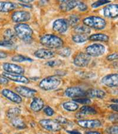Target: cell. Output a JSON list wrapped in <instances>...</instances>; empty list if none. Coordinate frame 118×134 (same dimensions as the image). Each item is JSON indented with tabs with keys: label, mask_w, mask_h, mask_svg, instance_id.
<instances>
[{
	"label": "cell",
	"mask_w": 118,
	"mask_h": 134,
	"mask_svg": "<svg viewBox=\"0 0 118 134\" xmlns=\"http://www.w3.org/2000/svg\"><path fill=\"white\" fill-rule=\"evenodd\" d=\"M14 32L17 36L25 43H30L32 42L33 31L28 24L19 23L14 26Z\"/></svg>",
	"instance_id": "obj_1"
},
{
	"label": "cell",
	"mask_w": 118,
	"mask_h": 134,
	"mask_svg": "<svg viewBox=\"0 0 118 134\" xmlns=\"http://www.w3.org/2000/svg\"><path fill=\"white\" fill-rule=\"evenodd\" d=\"M42 45L50 49H59L63 46L64 42L60 37L51 34L44 35L40 39Z\"/></svg>",
	"instance_id": "obj_2"
},
{
	"label": "cell",
	"mask_w": 118,
	"mask_h": 134,
	"mask_svg": "<svg viewBox=\"0 0 118 134\" xmlns=\"http://www.w3.org/2000/svg\"><path fill=\"white\" fill-rule=\"evenodd\" d=\"M83 23L88 27L95 30H102L105 28L106 26L105 20L101 17L95 16V15H91L86 17L83 20Z\"/></svg>",
	"instance_id": "obj_3"
},
{
	"label": "cell",
	"mask_w": 118,
	"mask_h": 134,
	"mask_svg": "<svg viewBox=\"0 0 118 134\" xmlns=\"http://www.w3.org/2000/svg\"><path fill=\"white\" fill-rule=\"evenodd\" d=\"M61 80L57 76H50L44 78L39 84L40 88L45 91H51L56 89L61 84Z\"/></svg>",
	"instance_id": "obj_4"
},
{
	"label": "cell",
	"mask_w": 118,
	"mask_h": 134,
	"mask_svg": "<svg viewBox=\"0 0 118 134\" xmlns=\"http://www.w3.org/2000/svg\"><path fill=\"white\" fill-rule=\"evenodd\" d=\"M105 51L106 48L104 46L100 43L92 44L86 48V54L89 57H98L103 55Z\"/></svg>",
	"instance_id": "obj_5"
},
{
	"label": "cell",
	"mask_w": 118,
	"mask_h": 134,
	"mask_svg": "<svg viewBox=\"0 0 118 134\" xmlns=\"http://www.w3.org/2000/svg\"><path fill=\"white\" fill-rule=\"evenodd\" d=\"M39 124L42 128L50 132H57L61 129V126L55 120L51 119H42L39 121Z\"/></svg>",
	"instance_id": "obj_6"
},
{
	"label": "cell",
	"mask_w": 118,
	"mask_h": 134,
	"mask_svg": "<svg viewBox=\"0 0 118 134\" xmlns=\"http://www.w3.org/2000/svg\"><path fill=\"white\" fill-rule=\"evenodd\" d=\"M65 95L68 97L77 99L86 96V91L79 87H71L66 89Z\"/></svg>",
	"instance_id": "obj_7"
},
{
	"label": "cell",
	"mask_w": 118,
	"mask_h": 134,
	"mask_svg": "<svg viewBox=\"0 0 118 134\" xmlns=\"http://www.w3.org/2000/svg\"><path fill=\"white\" fill-rule=\"evenodd\" d=\"M90 57L83 52H80L76 55L73 59V64L78 67H85L89 64Z\"/></svg>",
	"instance_id": "obj_8"
},
{
	"label": "cell",
	"mask_w": 118,
	"mask_h": 134,
	"mask_svg": "<svg viewBox=\"0 0 118 134\" xmlns=\"http://www.w3.org/2000/svg\"><path fill=\"white\" fill-rule=\"evenodd\" d=\"M101 82L108 87H117L118 73L110 74L104 76L101 80Z\"/></svg>",
	"instance_id": "obj_9"
},
{
	"label": "cell",
	"mask_w": 118,
	"mask_h": 134,
	"mask_svg": "<svg viewBox=\"0 0 118 134\" xmlns=\"http://www.w3.org/2000/svg\"><path fill=\"white\" fill-rule=\"evenodd\" d=\"M11 19L15 23H22L28 21L31 19V14L26 11H17L13 13Z\"/></svg>",
	"instance_id": "obj_10"
},
{
	"label": "cell",
	"mask_w": 118,
	"mask_h": 134,
	"mask_svg": "<svg viewBox=\"0 0 118 134\" xmlns=\"http://www.w3.org/2000/svg\"><path fill=\"white\" fill-rule=\"evenodd\" d=\"M3 68L5 72L11 74L22 75L25 72V70L23 67L14 64L7 63V62L4 63L3 65Z\"/></svg>",
	"instance_id": "obj_11"
},
{
	"label": "cell",
	"mask_w": 118,
	"mask_h": 134,
	"mask_svg": "<svg viewBox=\"0 0 118 134\" xmlns=\"http://www.w3.org/2000/svg\"><path fill=\"white\" fill-rule=\"evenodd\" d=\"M104 17L115 19L118 17V4H112L104 7L103 9Z\"/></svg>",
	"instance_id": "obj_12"
},
{
	"label": "cell",
	"mask_w": 118,
	"mask_h": 134,
	"mask_svg": "<svg viewBox=\"0 0 118 134\" xmlns=\"http://www.w3.org/2000/svg\"><path fill=\"white\" fill-rule=\"evenodd\" d=\"M69 24L66 19H60L54 21L53 24V29L59 33H65L68 29Z\"/></svg>",
	"instance_id": "obj_13"
},
{
	"label": "cell",
	"mask_w": 118,
	"mask_h": 134,
	"mask_svg": "<svg viewBox=\"0 0 118 134\" xmlns=\"http://www.w3.org/2000/svg\"><path fill=\"white\" fill-rule=\"evenodd\" d=\"M77 124L84 129H94L102 126V122L98 119L79 120L77 121Z\"/></svg>",
	"instance_id": "obj_14"
},
{
	"label": "cell",
	"mask_w": 118,
	"mask_h": 134,
	"mask_svg": "<svg viewBox=\"0 0 118 134\" xmlns=\"http://www.w3.org/2000/svg\"><path fill=\"white\" fill-rule=\"evenodd\" d=\"M1 93L3 96L5 97L6 99L10 100L11 102L15 103H21L23 101L20 96L15 93L14 91L9 90V89H4V90H2Z\"/></svg>",
	"instance_id": "obj_15"
},
{
	"label": "cell",
	"mask_w": 118,
	"mask_h": 134,
	"mask_svg": "<svg viewBox=\"0 0 118 134\" xmlns=\"http://www.w3.org/2000/svg\"><path fill=\"white\" fill-rule=\"evenodd\" d=\"M34 55L35 57L40 59H48L55 57V53L54 51L46 49H39L35 51Z\"/></svg>",
	"instance_id": "obj_16"
},
{
	"label": "cell",
	"mask_w": 118,
	"mask_h": 134,
	"mask_svg": "<svg viewBox=\"0 0 118 134\" xmlns=\"http://www.w3.org/2000/svg\"><path fill=\"white\" fill-rule=\"evenodd\" d=\"M15 91L21 96L26 98L33 97L37 93V91L34 89L27 87L25 86H18L15 87Z\"/></svg>",
	"instance_id": "obj_17"
},
{
	"label": "cell",
	"mask_w": 118,
	"mask_h": 134,
	"mask_svg": "<svg viewBox=\"0 0 118 134\" xmlns=\"http://www.w3.org/2000/svg\"><path fill=\"white\" fill-rule=\"evenodd\" d=\"M3 76L5 77L6 79L8 80H10L11 81L17 82H21V83L24 84H28L30 82V80L24 76L22 75H17V74H9L7 72H3Z\"/></svg>",
	"instance_id": "obj_18"
},
{
	"label": "cell",
	"mask_w": 118,
	"mask_h": 134,
	"mask_svg": "<svg viewBox=\"0 0 118 134\" xmlns=\"http://www.w3.org/2000/svg\"><path fill=\"white\" fill-rule=\"evenodd\" d=\"M79 1H61L60 3V8L64 12H69L76 7Z\"/></svg>",
	"instance_id": "obj_19"
},
{
	"label": "cell",
	"mask_w": 118,
	"mask_h": 134,
	"mask_svg": "<svg viewBox=\"0 0 118 134\" xmlns=\"http://www.w3.org/2000/svg\"><path fill=\"white\" fill-rule=\"evenodd\" d=\"M97 113V111L95 108L89 106H84L82 107L80 109V111L76 114V118L78 119H80L85 115H95Z\"/></svg>",
	"instance_id": "obj_20"
},
{
	"label": "cell",
	"mask_w": 118,
	"mask_h": 134,
	"mask_svg": "<svg viewBox=\"0 0 118 134\" xmlns=\"http://www.w3.org/2000/svg\"><path fill=\"white\" fill-rule=\"evenodd\" d=\"M44 103L43 100L39 97L34 98L30 104V109L34 112L40 111L44 108Z\"/></svg>",
	"instance_id": "obj_21"
},
{
	"label": "cell",
	"mask_w": 118,
	"mask_h": 134,
	"mask_svg": "<svg viewBox=\"0 0 118 134\" xmlns=\"http://www.w3.org/2000/svg\"><path fill=\"white\" fill-rule=\"evenodd\" d=\"M18 7L17 4L12 2H0V12L8 13L13 11Z\"/></svg>",
	"instance_id": "obj_22"
},
{
	"label": "cell",
	"mask_w": 118,
	"mask_h": 134,
	"mask_svg": "<svg viewBox=\"0 0 118 134\" xmlns=\"http://www.w3.org/2000/svg\"><path fill=\"white\" fill-rule=\"evenodd\" d=\"M86 96L91 98L103 99L106 96L105 91L101 89L92 88L86 91Z\"/></svg>",
	"instance_id": "obj_23"
},
{
	"label": "cell",
	"mask_w": 118,
	"mask_h": 134,
	"mask_svg": "<svg viewBox=\"0 0 118 134\" xmlns=\"http://www.w3.org/2000/svg\"><path fill=\"white\" fill-rule=\"evenodd\" d=\"M90 41H100V42H108L109 40V37L108 35L103 33H96L90 35L88 38Z\"/></svg>",
	"instance_id": "obj_24"
},
{
	"label": "cell",
	"mask_w": 118,
	"mask_h": 134,
	"mask_svg": "<svg viewBox=\"0 0 118 134\" xmlns=\"http://www.w3.org/2000/svg\"><path fill=\"white\" fill-rule=\"evenodd\" d=\"M11 122L12 125L16 129H24L27 128V125L25 122L23 121V120H22L18 117L12 119Z\"/></svg>",
	"instance_id": "obj_25"
},
{
	"label": "cell",
	"mask_w": 118,
	"mask_h": 134,
	"mask_svg": "<svg viewBox=\"0 0 118 134\" xmlns=\"http://www.w3.org/2000/svg\"><path fill=\"white\" fill-rule=\"evenodd\" d=\"M21 110L18 108H11L7 111V116L11 120L14 119L15 118L18 117L20 115Z\"/></svg>",
	"instance_id": "obj_26"
},
{
	"label": "cell",
	"mask_w": 118,
	"mask_h": 134,
	"mask_svg": "<svg viewBox=\"0 0 118 134\" xmlns=\"http://www.w3.org/2000/svg\"><path fill=\"white\" fill-rule=\"evenodd\" d=\"M74 31L79 35H87L90 33V29L85 25H77L74 27Z\"/></svg>",
	"instance_id": "obj_27"
},
{
	"label": "cell",
	"mask_w": 118,
	"mask_h": 134,
	"mask_svg": "<svg viewBox=\"0 0 118 134\" xmlns=\"http://www.w3.org/2000/svg\"><path fill=\"white\" fill-rule=\"evenodd\" d=\"M63 107L67 111H74L79 108V105L74 102H67L64 103Z\"/></svg>",
	"instance_id": "obj_28"
},
{
	"label": "cell",
	"mask_w": 118,
	"mask_h": 134,
	"mask_svg": "<svg viewBox=\"0 0 118 134\" xmlns=\"http://www.w3.org/2000/svg\"><path fill=\"white\" fill-rule=\"evenodd\" d=\"M3 36L5 40L13 41V40L15 39L17 35L14 31H13L10 29H8L5 30V32H4Z\"/></svg>",
	"instance_id": "obj_29"
},
{
	"label": "cell",
	"mask_w": 118,
	"mask_h": 134,
	"mask_svg": "<svg viewBox=\"0 0 118 134\" xmlns=\"http://www.w3.org/2000/svg\"><path fill=\"white\" fill-rule=\"evenodd\" d=\"M88 37L86 35H75L72 36V40L76 43H83L88 40Z\"/></svg>",
	"instance_id": "obj_30"
},
{
	"label": "cell",
	"mask_w": 118,
	"mask_h": 134,
	"mask_svg": "<svg viewBox=\"0 0 118 134\" xmlns=\"http://www.w3.org/2000/svg\"><path fill=\"white\" fill-rule=\"evenodd\" d=\"M11 60L13 62H23L26 61H32V59H30V58H28L27 57H24L23 55H17L13 57Z\"/></svg>",
	"instance_id": "obj_31"
},
{
	"label": "cell",
	"mask_w": 118,
	"mask_h": 134,
	"mask_svg": "<svg viewBox=\"0 0 118 134\" xmlns=\"http://www.w3.org/2000/svg\"><path fill=\"white\" fill-rule=\"evenodd\" d=\"M80 20L79 17L76 15H71L67 20L68 23L71 26H77Z\"/></svg>",
	"instance_id": "obj_32"
},
{
	"label": "cell",
	"mask_w": 118,
	"mask_h": 134,
	"mask_svg": "<svg viewBox=\"0 0 118 134\" xmlns=\"http://www.w3.org/2000/svg\"><path fill=\"white\" fill-rule=\"evenodd\" d=\"M58 53L62 57H69L71 55V53H72V50H71V49L70 48L66 47V48L61 49L59 51Z\"/></svg>",
	"instance_id": "obj_33"
},
{
	"label": "cell",
	"mask_w": 118,
	"mask_h": 134,
	"mask_svg": "<svg viewBox=\"0 0 118 134\" xmlns=\"http://www.w3.org/2000/svg\"><path fill=\"white\" fill-rule=\"evenodd\" d=\"M0 46L6 47V48H13L14 46V43L13 41H7V40H0Z\"/></svg>",
	"instance_id": "obj_34"
},
{
	"label": "cell",
	"mask_w": 118,
	"mask_h": 134,
	"mask_svg": "<svg viewBox=\"0 0 118 134\" xmlns=\"http://www.w3.org/2000/svg\"><path fill=\"white\" fill-rule=\"evenodd\" d=\"M73 102L75 103H79L80 104H89L91 103V100L88 99V98L85 97H81V98H77V99H73Z\"/></svg>",
	"instance_id": "obj_35"
},
{
	"label": "cell",
	"mask_w": 118,
	"mask_h": 134,
	"mask_svg": "<svg viewBox=\"0 0 118 134\" xmlns=\"http://www.w3.org/2000/svg\"><path fill=\"white\" fill-rule=\"evenodd\" d=\"M106 132L108 134H118V125H115L108 127L106 129Z\"/></svg>",
	"instance_id": "obj_36"
},
{
	"label": "cell",
	"mask_w": 118,
	"mask_h": 134,
	"mask_svg": "<svg viewBox=\"0 0 118 134\" xmlns=\"http://www.w3.org/2000/svg\"><path fill=\"white\" fill-rule=\"evenodd\" d=\"M110 2V1H107V0H101V1H97L92 4V7L94 8L99 7L103 5L104 4L109 3Z\"/></svg>",
	"instance_id": "obj_37"
},
{
	"label": "cell",
	"mask_w": 118,
	"mask_h": 134,
	"mask_svg": "<svg viewBox=\"0 0 118 134\" xmlns=\"http://www.w3.org/2000/svg\"><path fill=\"white\" fill-rule=\"evenodd\" d=\"M47 65L51 67H54L60 66L61 64V61L60 60H52V61H48L46 64Z\"/></svg>",
	"instance_id": "obj_38"
},
{
	"label": "cell",
	"mask_w": 118,
	"mask_h": 134,
	"mask_svg": "<svg viewBox=\"0 0 118 134\" xmlns=\"http://www.w3.org/2000/svg\"><path fill=\"white\" fill-rule=\"evenodd\" d=\"M77 8L80 12H86V11L88 9V7L85 3H83V2L79 1L77 4Z\"/></svg>",
	"instance_id": "obj_39"
},
{
	"label": "cell",
	"mask_w": 118,
	"mask_h": 134,
	"mask_svg": "<svg viewBox=\"0 0 118 134\" xmlns=\"http://www.w3.org/2000/svg\"><path fill=\"white\" fill-rule=\"evenodd\" d=\"M106 59L109 61H113L118 59V53H113L106 57Z\"/></svg>",
	"instance_id": "obj_40"
},
{
	"label": "cell",
	"mask_w": 118,
	"mask_h": 134,
	"mask_svg": "<svg viewBox=\"0 0 118 134\" xmlns=\"http://www.w3.org/2000/svg\"><path fill=\"white\" fill-rule=\"evenodd\" d=\"M44 112L46 114V115L48 116H52L54 114V111L53 109L49 106H46L44 109Z\"/></svg>",
	"instance_id": "obj_41"
},
{
	"label": "cell",
	"mask_w": 118,
	"mask_h": 134,
	"mask_svg": "<svg viewBox=\"0 0 118 134\" xmlns=\"http://www.w3.org/2000/svg\"><path fill=\"white\" fill-rule=\"evenodd\" d=\"M108 119L113 123L118 122V113H112L109 116Z\"/></svg>",
	"instance_id": "obj_42"
},
{
	"label": "cell",
	"mask_w": 118,
	"mask_h": 134,
	"mask_svg": "<svg viewBox=\"0 0 118 134\" xmlns=\"http://www.w3.org/2000/svg\"><path fill=\"white\" fill-rule=\"evenodd\" d=\"M55 120L57 122L59 123L60 125H61V124L65 125L67 124V120L66 118H64L63 117H61V116L57 118L56 119H55Z\"/></svg>",
	"instance_id": "obj_43"
},
{
	"label": "cell",
	"mask_w": 118,
	"mask_h": 134,
	"mask_svg": "<svg viewBox=\"0 0 118 134\" xmlns=\"http://www.w3.org/2000/svg\"><path fill=\"white\" fill-rule=\"evenodd\" d=\"M8 83V80L4 77V76H1L0 75V84L5 85Z\"/></svg>",
	"instance_id": "obj_44"
},
{
	"label": "cell",
	"mask_w": 118,
	"mask_h": 134,
	"mask_svg": "<svg viewBox=\"0 0 118 134\" xmlns=\"http://www.w3.org/2000/svg\"><path fill=\"white\" fill-rule=\"evenodd\" d=\"M109 108L112 110L118 112V104H112L109 106Z\"/></svg>",
	"instance_id": "obj_45"
},
{
	"label": "cell",
	"mask_w": 118,
	"mask_h": 134,
	"mask_svg": "<svg viewBox=\"0 0 118 134\" xmlns=\"http://www.w3.org/2000/svg\"><path fill=\"white\" fill-rule=\"evenodd\" d=\"M7 53L6 52H4V51H0V59H4L7 57Z\"/></svg>",
	"instance_id": "obj_46"
},
{
	"label": "cell",
	"mask_w": 118,
	"mask_h": 134,
	"mask_svg": "<svg viewBox=\"0 0 118 134\" xmlns=\"http://www.w3.org/2000/svg\"><path fill=\"white\" fill-rule=\"evenodd\" d=\"M69 134H82V133L80 132L77 131H75V130H73V131H67Z\"/></svg>",
	"instance_id": "obj_47"
},
{
	"label": "cell",
	"mask_w": 118,
	"mask_h": 134,
	"mask_svg": "<svg viewBox=\"0 0 118 134\" xmlns=\"http://www.w3.org/2000/svg\"><path fill=\"white\" fill-rule=\"evenodd\" d=\"M85 134H101L99 132L97 131H88L86 132Z\"/></svg>",
	"instance_id": "obj_48"
},
{
	"label": "cell",
	"mask_w": 118,
	"mask_h": 134,
	"mask_svg": "<svg viewBox=\"0 0 118 134\" xmlns=\"http://www.w3.org/2000/svg\"><path fill=\"white\" fill-rule=\"evenodd\" d=\"M20 5L21 6H23L24 7H26V8H32V5H29V4H23V3H22V4H20Z\"/></svg>",
	"instance_id": "obj_49"
},
{
	"label": "cell",
	"mask_w": 118,
	"mask_h": 134,
	"mask_svg": "<svg viewBox=\"0 0 118 134\" xmlns=\"http://www.w3.org/2000/svg\"><path fill=\"white\" fill-rule=\"evenodd\" d=\"M20 1L21 2V3L23 4H28L30 3V2H33V1Z\"/></svg>",
	"instance_id": "obj_50"
},
{
	"label": "cell",
	"mask_w": 118,
	"mask_h": 134,
	"mask_svg": "<svg viewBox=\"0 0 118 134\" xmlns=\"http://www.w3.org/2000/svg\"><path fill=\"white\" fill-rule=\"evenodd\" d=\"M112 102H114V103H116V104H118V99H112V100H111Z\"/></svg>",
	"instance_id": "obj_51"
},
{
	"label": "cell",
	"mask_w": 118,
	"mask_h": 134,
	"mask_svg": "<svg viewBox=\"0 0 118 134\" xmlns=\"http://www.w3.org/2000/svg\"><path fill=\"white\" fill-rule=\"evenodd\" d=\"M0 134H2V133H0Z\"/></svg>",
	"instance_id": "obj_52"
},
{
	"label": "cell",
	"mask_w": 118,
	"mask_h": 134,
	"mask_svg": "<svg viewBox=\"0 0 118 134\" xmlns=\"http://www.w3.org/2000/svg\"><path fill=\"white\" fill-rule=\"evenodd\" d=\"M16 134H18V133H16Z\"/></svg>",
	"instance_id": "obj_53"
}]
</instances>
